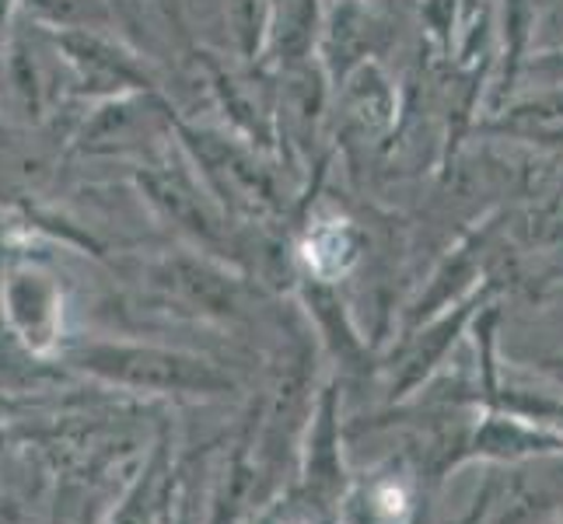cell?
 Here are the masks:
<instances>
[{"instance_id":"obj_1","label":"cell","mask_w":563,"mask_h":524,"mask_svg":"<svg viewBox=\"0 0 563 524\" xmlns=\"http://www.w3.org/2000/svg\"><path fill=\"white\" fill-rule=\"evenodd\" d=\"M70 367L91 381L154 399H218L235 392V378L200 354L154 343L88 339L64 349Z\"/></svg>"},{"instance_id":"obj_2","label":"cell","mask_w":563,"mask_h":524,"mask_svg":"<svg viewBox=\"0 0 563 524\" xmlns=\"http://www.w3.org/2000/svg\"><path fill=\"white\" fill-rule=\"evenodd\" d=\"M0 312L32 357H56L67 343V290L46 263L11 256L0 277Z\"/></svg>"},{"instance_id":"obj_3","label":"cell","mask_w":563,"mask_h":524,"mask_svg":"<svg viewBox=\"0 0 563 524\" xmlns=\"http://www.w3.org/2000/svg\"><path fill=\"white\" fill-rule=\"evenodd\" d=\"M53 56L60 60L70 91L91 99L95 105L109 102V99H123V94H137L151 91V77L144 64L123 49L109 32L102 29H64V32H49L43 29Z\"/></svg>"},{"instance_id":"obj_4","label":"cell","mask_w":563,"mask_h":524,"mask_svg":"<svg viewBox=\"0 0 563 524\" xmlns=\"http://www.w3.org/2000/svg\"><path fill=\"white\" fill-rule=\"evenodd\" d=\"M154 294L179 315L203 322H231L242 315V283L207 256L176 252L162 256L147 274Z\"/></svg>"},{"instance_id":"obj_5","label":"cell","mask_w":563,"mask_h":524,"mask_svg":"<svg viewBox=\"0 0 563 524\" xmlns=\"http://www.w3.org/2000/svg\"><path fill=\"white\" fill-rule=\"evenodd\" d=\"M144 200L172 221L186 238L200 242L203 248H221L228 242V227L218 207L192 179V171L183 161H151L137 175Z\"/></svg>"},{"instance_id":"obj_6","label":"cell","mask_w":563,"mask_h":524,"mask_svg":"<svg viewBox=\"0 0 563 524\" xmlns=\"http://www.w3.org/2000/svg\"><path fill=\"white\" fill-rule=\"evenodd\" d=\"M183 141L192 154V161L200 165L207 186L218 197H224L231 207L249 213H269L280 203L274 179L239 144L218 137V133H197V130H183Z\"/></svg>"},{"instance_id":"obj_7","label":"cell","mask_w":563,"mask_h":524,"mask_svg":"<svg viewBox=\"0 0 563 524\" xmlns=\"http://www.w3.org/2000/svg\"><path fill=\"white\" fill-rule=\"evenodd\" d=\"M168 123V109L154 99L151 91L123 94V99L99 102L81 133H77V150L85 154H109L133 147L137 137H154Z\"/></svg>"},{"instance_id":"obj_8","label":"cell","mask_w":563,"mask_h":524,"mask_svg":"<svg viewBox=\"0 0 563 524\" xmlns=\"http://www.w3.org/2000/svg\"><path fill=\"white\" fill-rule=\"evenodd\" d=\"M32 25L64 32V29H102L109 25L106 0H25L22 8Z\"/></svg>"},{"instance_id":"obj_9","label":"cell","mask_w":563,"mask_h":524,"mask_svg":"<svg viewBox=\"0 0 563 524\" xmlns=\"http://www.w3.org/2000/svg\"><path fill=\"white\" fill-rule=\"evenodd\" d=\"M500 126L529 141H563V94H547V99L515 109Z\"/></svg>"},{"instance_id":"obj_10","label":"cell","mask_w":563,"mask_h":524,"mask_svg":"<svg viewBox=\"0 0 563 524\" xmlns=\"http://www.w3.org/2000/svg\"><path fill=\"white\" fill-rule=\"evenodd\" d=\"M316 32V4L312 0H280L277 8V49L280 60H301L312 46Z\"/></svg>"},{"instance_id":"obj_11","label":"cell","mask_w":563,"mask_h":524,"mask_svg":"<svg viewBox=\"0 0 563 524\" xmlns=\"http://www.w3.org/2000/svg\"><path fill=\"white\" fill-rule=\"evenodd\" d=\"M351 115L367 130V126H382L388 120V88L382 81V74L364 67L357 74V81L351 88Z\"/></svg>"},{"instance_id":"obj_12","label":"cell","mask_w":563,"mask_h":524,"mask_svg":"<svg viewBox=\"0 0 563 524\" xmlns=\"http://www.w3.org/2000/svg\"><path fill=\"white\" fill-rule=\"evenodd\" d=\"M245 524H287V493L277 497L274 503H266L260 514H252Z\"/></svg>"},{"instance_id":"obj_13","label":"cell","mask_w":563,"mask_h":524,"mask_svg":"<svg viewBox=\"0 0 563 524\" xmlns=\"http://www.w3.org/2000/svg\"><path fill=\"white\" fill-rule=\"evenodd\" d=\"M0 524H25V508L4 490H0Z\"/></svg>"},{"instance_id":"obj_14","label":"cell","mask_w":563,"mask_h":524,"mask_svg":"<svg viewBox=\"0 0 563 524\" xmlns=\"http://www.w3.org/2000/svg\"><path fill=\"white\" fill-rule=\"evenodd\" d=\"M22 8H25V0H0V35H8L14 29V18Z\"/></svg>"},{"instance_id":"obj_15","label":"cell","mask_w":563,"mask_h":524,"mask_svg":"<svg viewBox=\"0 0 563 524\" xmlns=\"http://www.w3.org/2000/svg\"><path fill=\"white\" fill-rule=\"evenodd\" d=\"M0 56H4V35H0Z\"/></svg>"}]
</instances>
